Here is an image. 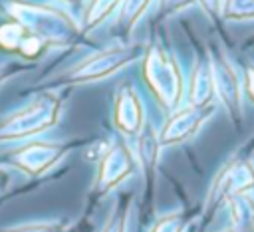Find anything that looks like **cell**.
<instances>
[{"mask_svg":"<svg viewBox=\"0 0 254 232\" xmlns=\"http://www.w3.org/2000/svg\"><path fill=\"white\" fill-rule=\"evenodd\" d=\"M105 232H121V224L117 222V220H113L109 226H107V230Z\"/></svg>","mask_w":254,"mask_h":232,"instance_id":"7a4b0ae2","label":"cell"},{"mask_svg":"<svg viewBox=\"0 0 254 232\" xmlns=\"http://www.w3.org/2000/svg\"><path fill=\"white\" fill-rule=\"evenodd\" d=\"M155 232H179V226H175V222L173 220H165L163 224H159L157 228H155Z\"/></svg>","mask_w":254,"mask_h":232,"instance_id":"6da1fadb","label":"cell"}]
</instances>
